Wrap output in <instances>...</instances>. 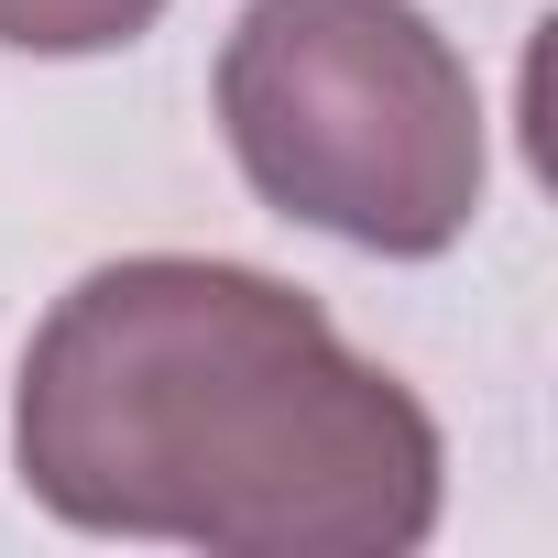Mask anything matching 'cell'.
Listing matches in <instances>:
<instances>
[{
    "instance_id": "7a4b0ae2",
    "label": "cell",
    "mask_w": 558,
    "mask_h": 558,
    "mask_svg": "<svg viewBox=\"0 0 558 558\" xmlns=\"http://www.w3.org/2000/svg\"><path fill=\"white\" fill-rule=\"evenodd\" d=\"M219 132L274 219L427 263L482 208V88L416 0H241Z\"/></svg>"
},
{
    "instance_id": "6da1fadb",
    "label": "cell",
    "mask_w": 558,
    "mask_h": 558,
    "mask_svg": "<svg viewBox=\"0 0 558 558\" xmlns=\"http://www.w3.org/2000/svg\"><path fill=\"white\" fill-rule=\"evenodd\" d=\"M12 471L77 536L208 558H405L438 536V416L318 296L219 252H121L45 307Z\"/></svg>"
},
{
    "instance_id": "3957f363",
    "label": "cell",
    "mask_w": 558,
    "mask_h": 558,
    "mask_svg": "<svg viewBox=\"0 0 558 558\" xmlns=\"http://www.w3.org/2000/svg\"><path fill=\"white\" fill-rule=\"evenodd\" d=\"M165 23V0H0L12 56H121Z\"/></svg>"
}]
</instances>
